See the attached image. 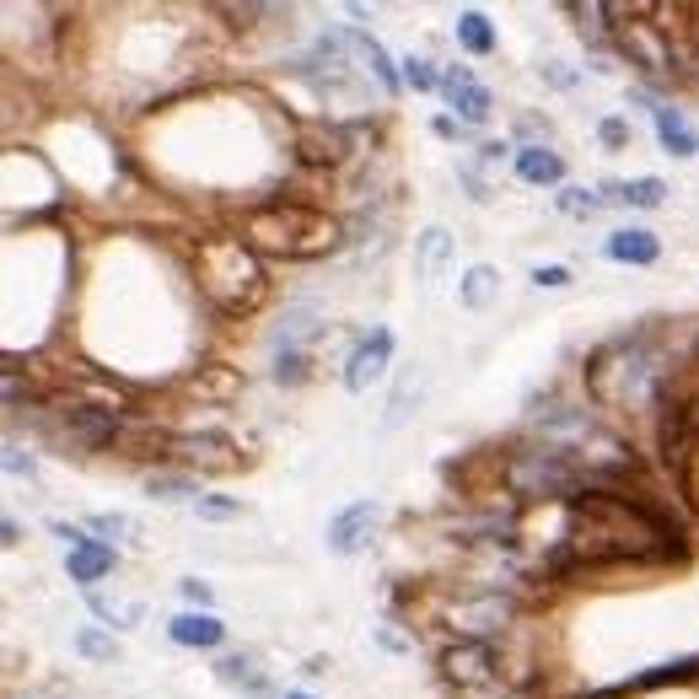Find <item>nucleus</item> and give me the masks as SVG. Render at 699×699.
<instances>
[{
	"label": "nucleus",
	"instance_id": "nucleus-13",
	"mask_svg": "<svg viewBox=\"0 0 699 699\" xmlns=\"http://www.w3.org/2000/svg\"><path fill=\"white\" fill-rule=\"evenodd\" d=\"M517 173H522V184H559L565 178V162H559V151L522 146L517 151Z\"/></svg>",
	"mask_w": 699,
	"mask_h": 699
},
{
	"label": "nucleus",
	"instance_id": "nucleus-12",
	"mask_svg": "<svg viewBox=\"0 0 699 699\" xmlns=\"http://www.w3.org/2000/svg\"><path fill=\"white\" fill-rule=\"evenodd\" d=\"M173 641L178 646H221L226 641V624L215 613H178L173 619Z\"/></svg>",
	"mask_w": 699,
	"mask_h": 699
},
{
	"label": "nucleus",
	"instance_id": "nucleus-2",
	"mask_svg": "<svg viewBox=\"0 0 699 699\" xmlns=\"http://www.w3.org/2000/svg\"><path fill=\"white\" fill-rule=\"evenodd\" d=\"M200 269H204V291L221 307H248L258 297V264H253V253L243 243H210Z\"/></svg>",
	"mask_w": 699,
	"mask_h": 699
},
{
	"label": "nucleus",
	"instance_id": "nucleus-22",
	"mask_svg": "<svg viewBox=\"0 0 699 699\" xmlns=\"http://www.w3.org/2000/svg\"><path fill=\"white\" fill-rule=\"evenodd\" d=\"M221 678H226V684H248L253 695L264 689V678L253 673V662H248V656H226V662H221Z\"/></svg>",
	"mask_w": 699,
	"mask_h": 699
},
{
	"label": "nucleus",
	"instance_id": "nucleus-33",
	"mask_svg": "<svg viewBox=\"0 0 699 699\" xmlns=\"http://www.w3.org/2000/svg\"><path fill=\"white\" fill-rule=\"evenodd\" d=\"M286 699H312V695H286Z\"/></svg>",
	"mask_w": 699,
	"mask_h": 699
},
{
	"label": "nucleus",
	"instance_id": "nucleus-32",
	"mask_svg": "<svg viewBox=\"0 0 699 699\" xmlns=\"http://www.w3.org/2000/svg\"><path fill=\"white\" fill-rule=\"evenodd\" d=\"M27 699H76V695H65V689H33Z\"/></svg>",
	"mask_w": 699,
	"mask_h": 699
},
{
	"label": "nucleus",
	"instance_id": "nucleus-23",
	"mask_svg": "<svg viewBox=\"0 0 699 699\" xmlns=\"http://www.w3.org/2000/svg\"><path fill=\"white\" fill-rule=\"evenodd\" d=\"M602 200H608V195H592V189H565V195H559V210H570V215H598Z\"/></svg>",
	"mask_w": 699,
	"mask_h": 699
},
{
	"label": "nucleus",
	"instance_id": "nucleus-31",
	"mask_svg": "<svg viewBox=\"0 0 699 699\" xmlns=\"http://www.w3.org/2000/svg\"><path fill=\"white\" fill-rule=\"evenodd\" d=\"M184 598H195V602H210V587H204V581H184Z\"/></svg>",
	"mask_w": 699,
	"mask_h": 699
},
{
	"label": "nucleus",
	"instance_id": "nucleus-14",
	"mask_svg": "<svg viewBox=\"0 0 699 699\" xmlns=\"http://www.w3.org/2000/svg\"><path fill=\"white\" fill-rule=\"evenodd\" d=\"M656 253H662V243L651 232H641V226L608 237V258H619V264H656Z\"/></svg>",
	"mask_w": 699,
	"mask_h": 699
},
{
	"label": "nucleus",
	"instance_id": "nucleus-34",
	"mask_svg": "<svg viewBox=\"0 0 699 699\" xmlns=\"http://www.w3.org/2000/svg\"><path fill=\"white\" fill-rule=\"evenodd\" d=\"M695 355H699V340H695Z\"/></svg>",
	"mask_w": 699,
	"mask_h": 699
},
{
	"label": "nucleus",
	"instance_id": "nucleus-8",
	"mask_svg": "<svg viewBox=\"0 0 699 699\" xmlns=\"http://www.w3.org/2000/svg\"><path fill=\"white\" fill-rule=\"evenodd\" d=\"M511 619V602L500 598H474V602H457L452 608V630H463V635H490Z\"/></svg>",
	"mask_w": 699,
	"mask_h": 699
},
{
	"label": "nucleus",
	"instance_id": "nucleus-28",
	"mask_svg": "<svg viewBox=\"0 0 699 699\" xmlns=\"http://www.w3.org/2000/svg\"><path fill=\"white\" fill-rule=\"evenodd\" d=\"M92 608H98V619H119V624H135V619H141V602H102V598H92Z\"/></svg>",
	"mask_w": 699,
	"mask_h": 699
},
{
	"label": "nucleus",
	"instance_id": "nucleus-27",
	"mask_svg": "<svg viewBox=\"0 0 699 699\" xmlns=\"http://www.w3.org/2000/svg\"><path fill=\"white\" fill-rule=\"evenodd\" d=\"M76 651H81V656H98V662H113V641L98 635V630H81V635H76Z\"/></svg>",
	"mask_w": 699,
	"mask_h": 699
},
{
	"label": "nucleus",
	"instance_id": "nucleus-25",
	"mask_svg": "<svg viewBox=\"0 0 699 699\" xmlns=\"http://www.w3.org/2000/svg\"><path fill=\"white\" fill-rule=\"evenodd\" d=\"M92 528L98 533H108V539H135L141 528H135V517H119V511H102V517H92Z\"/></svg>",
	"mask_w": 699,
	"mask_h": 699
},
{
	"label": "nucleus",
	"instance_id": "nucleus-5",
	"mask_svg": "<svg viewBox=\"0 0 699 699\" xmlns=\"http://www.w3.org/2000/svg\"><path fill=\"white\" fill-rule=\"evenodd\" d=\"M371 528H377V506H371V500H355V506H345V511L329 522V550L360 554L371 544Z\"/></svg>",
	"mask_w": 699,
	"mask_h": 699
},
{
	"label": "nucleus",
	"instance_id": "nucleus-30",
	"mask_svg": "<svg viewBox=\"0 0 699 699\" xmlns=\"http://www.w3.org/2000/svg\"><path fill=\"white\" fill-rule=\"evenodd\" d=\"M602 141H608V146H624V141H630V130H624V119H602V130H598Z\"/></svg>",
	"mask_w": 699,
	"mask_h": 699
},
{
	"label": "nucleus",
	"instance_id": "nucleus-24",
	"mask_svg": "<svg viewBox=\"0 0 699 699\" xmlns=\"http://www.w3.org/2000/svg\"><path fill=\"white\" fill-rule=\"evenodd\" d=\"M156 500H184V496H195V485L189 479H178V474H151V485H146Z\"/></svg>",
	"mask_w": 699,
	"mask_h": 699
},
{
	"label": "nucleus",
	"instance_id": "nucleus-18",
	"mask_svg": "<svg viewBox=\"0 0 699 699\" xmlns=\"http://www.w3.org/2000/svg\"><path fill=\"white\" fill-rule=\"evenodd\" d=\"M447 253H452V237L442 232V226H431V232L420 237V280H425V286H431V280H442Z\"/></svg>",
	"mask_w": 699,
	"mask_h": 699
},
{
	"label": "nucleus",
	"instance_id": "nucleus-21",
	"mask_svg": "<svg viewBox=\"0 0 699 699\" xmlns=\"http://www.w3.org/2000/svg\"><path fill=\"white\" fill-rule=\"evenodd\" d=\"M403 81H409L414 92H436V87H442V76L431 70V59H403Z\"/></svg>",
	"mask_w": 699,
	"mask_h": 699
},
{
	"label": "nucleus",
	"instance_id": "nucleus-11",
	"mask_svg": "<svg viewBox=\"0 0 699 699\" xmlns=\"http://www.w3.org/2000/svg\"><path fill=\"white\" fill-rule=\"evenodd\" d=\"M65 570H70V581H81V587H92V581H102L108 570H113V550L108 544H76L70 550V559H65Z\"/></svg>",
	"mask_w": 699,
	"mask_h": 699
},
{
	"label": "nucleus",
	"instance_id": "nucleus-26",
	"mask_svg": "<svg viewBox=\"0 0 699 699\" xmlns=\"http://www.w3.org/2000/svg\"><path fill=\"white\" fill-rule=\"evenodd\" d=\"M275 377H280V382H301V377H307V355H301V350H280Z\"/></svg>",
	"mask_w": 699,
	"mask_h": 699
},
{
	"label": "nucleus",
	"instance_id": "nucleus-3",
	"mask_svg": "<svg viewBox=\"0 0 699 699\" xmlns=\"http://www.w3.org/2000/svg\"><path fill=\"white\" fill-rule=\"evenodd\" d=\"M124 431V420L113 409H98V403H59V436L81 452L108 447L113 436Z\"/></svg>",
	"mask_w": 699,
	"mask_h": 699
},
{
	"label": "nucleus",
	"instance_id": "nucleus-4",
	"mask_svg": "<svg viewBox=\"0 0 699 699\" xmlns=\"http://www.w3.org/2000/svg\"><path fill=\"white\" fill-rule=\"evenodd\" d=\"M442 673L457 689H485L496 684V651L490 641H457L452 651H442Z\"/></svg>",
	"mask_w": 699,
	"mask_h": 699
},
{
	"label": "nucleus",
	"instance_id": "nucleus-20",
	"mask_svg": "<svg viewBox=\"0 0 699 699\" xmlns=\"http://www.w3.org/2000/svg\"><path fill=\"white\" fill-rule=\"evenodd\" d=\"M195 506H200L204 522H232V517H243V500H226V496H200Z\"/></svg>",
	"mask_w": 699,
	"mask_h": 699
},
{
	"label": "nucleus",
	"instance_id": "nucleus-10",
	"mask_svg": "<svg viewBox=\"0 0 699 699\" xmlns=\"http://www.w3.org/2000/svg\"><path fill=\"white\" fill-rule=\"evenodd\" d=\"M334 38L366 59V70L382 81V92H393V87H399V76H393V65H388V54H382V44H377V38H366L360 27H345V33H334Z\"/></svg>",
	"mask_w": 699,
	"mask_h": 699
},
{
	"label": "nucleus",
	"instance_id": "nucleus-1",
	"mask_svg": "<svg viewBox=\"0 0 699 699\" xmlns=\"http://www.w3.org/2000/svg\"><path fill=\"white\" fill-rule=\"evenodd\" d=\"M506 485H511V496H570L576 485H581V468L565 457V447H533V452H517L511 463H506Z\"/></svg>",
	"mask_w": 699,
	"mask_h": 699
},
{
	"label": "nucleus",
	"instance_id": "nucleus-16",
	"mask_svg": "<svg viewBox=\"0 0 699 699\" xmlns=\"http://www.w3.org/2000/svg\"><path fill=\"white\" fill-rule=\"evenodd\" d=\"M608 200H624L635 210H656L667 200V184L662 178H635V184H608Z\"/></svg>",
	"mask_w": 699,
	"mask_h": 699
},
{
	"label": "nucleus",
	"instance_id": "nucleus-9",
	"mask_svg": "<svg viewBox=\"0 0 699 699\" xmlns=\"http://www.w3.org/2000/svg\"><path fill=\"white\" fill-rule=\"evenodd\" d=\"M173 447L184 452L189 463H200V468H237V447L221 431H210V436H178Z\"/></svg>",
	"mask_w": 699,
	"mask_h": 699
},
{
	"label": "nucleus",
	"instance_id": "nucleus-7",
	"mask_svg": "<svg viewBox=\"0 0 699 699\" xmlns=\"http://www.w3.org/2000/svg\"><path fill=\"white\" fill-rule=\"evenodd\" d=\"M442 98H447L452 108L468 119V124H485V119H490V108H496L490 87H479V81H474L463 65H452L447 76H442Z\"/></svg>",
	"mask_w": 699,
	"mask_h": 699
},
{
	"label": "nucleus",
	"instance_id": "nucleus-6",
	"mask_svg": "<svg viewBox=\"0 0 699 699\" xmlns=\"http://www.w3.org/2000/svg\"><path fill=\"white\" fill-rule=\"evenodd\" d=\"M388 360H393V334H388V329H377V334H371L366 345L350 355V366H345V388H350V393H366V388H371V382H377V377L388 371Z\"/></svg>",
	"mask_w": 699,
	"mask_h": 699
},
{
	"label": "nucleus",
	"instance_id": "nucleus-17",
	"mask_svg": "<svg viewBox=\"0 0 699 699\" xmlns=\"http://www.w3.org/2000/svg\"><path fill=\"white\" fill-rule=\"evenodd\" d=\"M496 286H500V275H496V269H490V264H474V269L463 275V286H457V301L479 312V307H490V297H496Z\"/></svg>",
	"mask_w": 699,
	"mask_h": 699
},
{
	"label": "nucleus",
	"instance_id": "nucleus-19",
	"mask_svg": "<svg viewBox=\"0 0 699 699\" xmlns=\"http://www.w3.org/2000/svg\"><path fill=\"white\" fill-rule=\"evenodd\" d=\"M457 44H463L468 54H490V49H496V33H490L485 11H463V16H457Z\"/></svg>",
	"mask_w": 699,
	"mask_h": 699
},
{
	"label": "nucleus",
	"instance_id": "nucleus-29",
	"mask_svg": "<svg viewBox=\"0 0 699 699\" xmlns=\"http://www.w3.org/2000/svg\"><path fill=\"white\" fill-rule=\"evenodd\" d=\"M533 286L559 291V286H570V269H565V264H550V269H544V264H539V269H533Z\"/></svg>",
	"mask_w": 699,
	"mask_h": 699
},
{
	"label": "nucleus",
	"instance_id": "nucleus-15",
	"mask_svg": "<svg viewBox=\"0 0 699 699\" xmlns=\"http://www.w3.org/2000/svg\"><path fill=\"white\" fill-rule=\"evenodd\" d=\"M651 119H656V135H662V146H667V156H695V130L673 113V108H656L651 102Z\"/></svg>",
	"mask_w": 699,
	"mask_h": 699
}]
</instances>
